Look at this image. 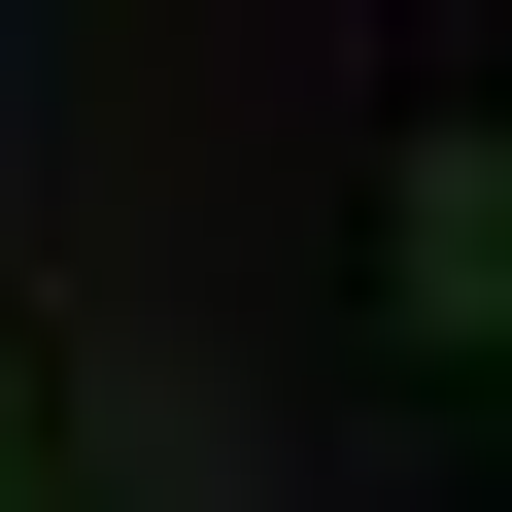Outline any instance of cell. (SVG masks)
<instances>
[{"label": "cell", "instance_id": "1", "mask_svg": "<svg viewBox=\"0 0 512 512\" xmlns=\"http://www.w3.org/2000/svg\"><path fill=\"white\" fill-rule=\"evenodd\" d=\"M410 308H444V342H512V103H444V137H410Z\"/></svg>", "mask_w": 512, "mask_h": 512}, {"label": "cell", "instance_id": "2", "mask_svg": "<svg viewBox=\"0 0 512 512\" xmlns=\"http://www.w3.org/2000/svg\"><path fill=\"white\" fill-rule=\"evenodd\" d=\"M0 512H35V376H0Z\"/></svg>", "mask_w": 512, "mask_h": 512}]
</instances>
